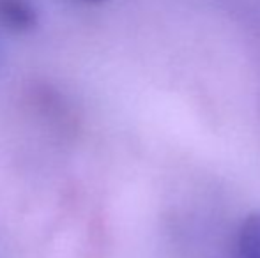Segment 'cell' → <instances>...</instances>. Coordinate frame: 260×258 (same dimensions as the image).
I'll use <instances>...</instances> for the list:
<instances>
[{"instance_id": "cell-1", "label": "cell", "mask_w": 260, "mask_h": 258, "mask_svg": "<svg viewBox=\"0 0 260 258\" xmlns=\"http://www.w3.org/2000/svg\"><path fill=\"white\" fill-rule=\"evenodd\" d=\"M38 21V11L30 0H0V25L7 30H34Z\"/></svg>"}, {"instance_id": "cell-2", "label": "cell", "mask_w": 260, "mask_h": 258, "mask_svg": "<svg viewBox=\"0 0 260 258\" xmlns=\"http://www.w3.org/2000/svg\"><path fill=\"white\" fill-rule=\"evenodd\" d=\"M236 258H260V212L243 221L236 241Z\"/></svg>"}, {"instance_id": "cell-3", "label": "cell", "mask_w": 260, "mask_h": 258, "mask_svg": "<svg viewBox=\"0 0 260 258\" xmlns=\"http://www.w3.org/2000/svg\"><path fill=\"white\" fill-rule=\"evenodd\" d=\"M89 2H101V0H89Z\"/></svg>"}]
</instances>
